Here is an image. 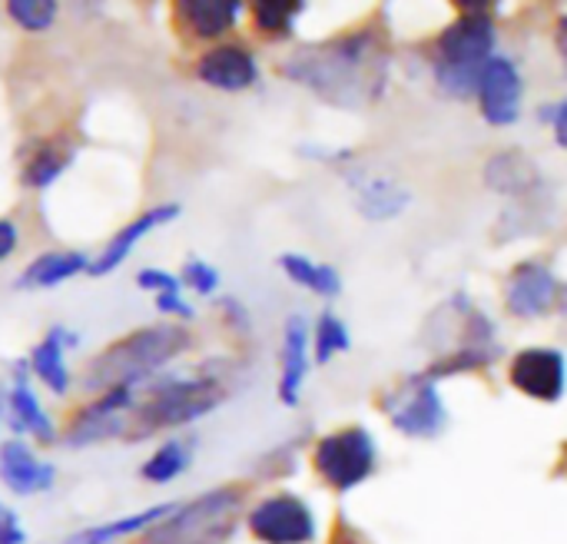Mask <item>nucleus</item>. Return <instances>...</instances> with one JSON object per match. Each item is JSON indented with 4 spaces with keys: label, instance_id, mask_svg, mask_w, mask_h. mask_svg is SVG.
<instances>
[{
    "label": "nucleus",
    "instance_id": "34",
    "mask_svg": "<svg viewBox=\"0 0 567 544\" xmlns=\"http://www.w3.org/2000/svg\"><path fill=\"white\" fill-rule=\"evenodd\" d=\"M7 392H10V382H0V425H7Z\"/></svg>",
    "mask_w": 567,
    "mask_h": 544
},
{
    "label": "nucleus",
    "instance_id": "21",
    "mask_svg": "<svg viewBox=\"0 0 567 544\" xmlns=\"http://www.w3.org/2000/svg\"><path fill=\"white\" fill-rule=\"evenodd\" d=\"M558 296V283L545 266H522L508 289V306L518 316H542L551 309Z\"/></svg>",
    "mask_w": 567,
    "mask_h": 544
},
{
    "label": "nucleus",
    "instance_id": "23",
    "mask_svg": "<svg viewBox=\"0 0 567 544\" xmlns=\"http://www.w3.org/2000/svg\"><path fill=\"white\" fill-rule=\"evenodd\" d=\"M392 422L405 435H435L442 429V422H445V409L439 402L435 386H422L419 396L402 412H392Z\"/></svg>",
    "mask_w": 567,
    "mask_h": 544
},
{
    "label": "nucleus",
    "instance_id": "30",
    "mask_svg": "<svg viewBox=\"0 0 567 544\" xmlns=\"http://www.w3.org/2000/svg\"><path fill=\"white\" fill-rule=\"evenodd\" d=\"M153 306H156V312H159V316L183 319V322H189V319H193V306L183 299V289H179V292H159V296H153Z\"/></svg>",
    "mask_w": 567,
    "mask_h": 544
},
{
    "label": "nucleus",
    "instance_id": "14",
    "mask_svg": "<svg viewBox=\"0 0 567 544\" xmlns=\"http://www.w3.org/2000/svg\"><path fill=\"white\" fill-rule=\"evenodd\" d=\"M482 113L495 126H508L522 116V73L512 60L492 57L478 83Z\"/></svg>",
    "mask_w": 567,
    "mask_h": 544
},
{
    "label": "nucleus",
    "instance_id": "9",
    "mask_svg": "<svg viewBox=\"0 0 567 544\" xmlns=\"http://www.w3.org/2000/svg\"><path fill=\"white\" fill-rule=\"evenodd\" d=\"M7 429L10 439H27L37 445H53L60 442V429L53 422V415L43 409L33 382H30V369L27 359L13 362V376H10V392H7Z\"/></svg>",
    "mask_w": 567,
    "mask_h": 544
},
{
    "label": "nucleus",
    "instance_id": "20",
    "mask_svg": "<svg viewBox=\"0 0 567 544\" xmlns=\"http://www.w3.org/2000/svg\"><path fill=\"white\" fill-rule=\"evenodd\" d=\"M306 369H309V332H306V322L299 316H292L286 322V339H282V379H279L282 406L292 409L299 402Z\"/></svg>",
    "mask_w": 567,
    "mask_h": 544
},
{
    "label": "nucleus",
    "instance_id": "5",
    "mask_svg": "<svg viewBox=\"0 0 567 544\" xmlns=\"http://www.w3.org/2000/svg\"><path fill=\"white\" fill-rule=\"evenodd\" d=\"M495 50V23L488 13L458 17L439 40V66L435 76L449 96H478L482 73Z\"/></svg>",
    "mask_w": 567,
    "mask_h": 544
},
{
    "label": "nucleus",
    "instance_id": "13",
    "mask_svg": "<svg viewBox=\"0 0 567 544\" xmlns=\"http://www.w3.org/2000/svg\"><path fill=\"white\" fill-rule=\"evenodd\" d=\"M80 346V336L73 329H66L63 322L50 326L43 332V339L30 349L27 356V369L30 376L50 392V396H66L73 389V372L66 366V352Z\"/></svg>",
    "mask_w": 567,
    "mask_h": 544
},
{
    "label": "nucleus",
    "instance_id": "2",
    "mask_svg": "<svg viewBox=\"0 0 567 544\" xmlns=\"http://www.w3.org/2000/svg\"><path fill=\"white\" fill-rule=\"evenodd\" d=\"M286 73L339 106H355L379 93L382 60L372 37L359 33L292 57L286 63Z\"/></svg>",
    "mask_w": 567,
    "mask_h": 544
},
{
    "label": "nucleus",
    "instance_id": "28",
    "mask_svg": "<svg viewBox=\"0 0 567 544\" xmlns=\"http://www.w3.org/2000/svg\"><path fill=\"white\" fill-rule=\"evenodd\" d=\"M179 283H183L189 292H196V296H213V292L219 289V273H216V266H209L206 259L189 256V259L183 263V269H179Z\"/></svg>",
    "mask_w": 567,
    "mask_h": 544
},
{
    "label": "nucleus",
    "instance_id": "29",
    "mask_svg": "<svg viewBox=\"0 0 567 544\" xmlns=\"http://www.w3.org/2000/svg\"><path fill=\"white\" fill-rule=\"evenodd\" d=\"M136 286H140L143 292H153V296H159V292H179V289H183V283H179L176 273L153 269V266H146V269L136 273Z\"/></svg>",
    "mask_w": 567,
    "mask_h": 544
},
{
    "label": "nucleus",
    "instance_id": "11",
    "mask_svg": "<svg viewBox=\"0 0 567 544\" xmlns=\"http://www.w3.org/2000/svg\"><path fill=\"white\" fill-rule=\"evenodd\" d=\"M0 482L17 499L47 495L56 482L53 462H43L27 439H3L0 442Z\"/></svg>",
    "mask_w": 567,
    "mask_h": 544
},
{
    "label": "nucleus",
    "instance_id": "26",
    "mask_svg": "<svg viewBox=\"0 0 567 544\" xmlns=\"http://www.w3.org/2000/svg\"><path fill=\"white\" fill-rule=\"evenodd\" d=\"M3 10L23 33H47L60 17L56 0H7Z\"/></svg>",
    "mask_w": 567,
    "mask_h": 544
},
{
    "label": "nucleus",
    "instance_id": "25",
    "mask_svg": "<svg viewBox=\"0 0 567 544\" xmlns=\"http://www.w3.org/2000/svg\"><path fill=\"white\" fill-rule=\"evenodd\" d=\"M249 10H252V23L266 37H289L306 3L302 0H256Z\"/></svg>",
    "mask_w": 567,
    "mask_h": 544
},
{
    "label": "nucleus",
    "instance_id": "18",
    "mask_svg": "<svg viewBox=\"0 0 567 544\" xmlns=\"http://www.w3.org/2000/svg\"><path fill=\"white\" fill-rule=\"evenodd\" d=\"M173 7H176L173 13H176L179 30H186L193 40H219L239 23L246 3H239V0H179Z\"/></svg>",
    "mask_w": 567,
    "mask_h": 544
},
{
    "label": "nucleus",
    "instance_id": "22",
    "mask_svg": "<svg viewBox=\"0 0 567 544\" xmlns=\"http://www.w3.org/2000/svg\"><path fill=\"white\" fill-rule=\"evenodd\" d=\"M193 465V442L189 439H166L143 465L140 479L150 485H169Z\"/></svg>",
    "mask_w": 567,
    "mask_h": 544
},
{
    "label": "nucleus",
    "instance_id": "32",
    "mask_svg": "<svg viewBox=\"0 0 567 544\" xmlns=\"http://www.w3.org/2000/svg\"><path fill=\"white\" fill-rule=\"evenodd\" d=\"M20 249V226L10 216H0V266Z\"/></svg>",
    "mask_w": 567,
    "mask_h": 544
},
{
    "label": "nucleus",
    "instance_id": "12",
    "mask_svg": "<svg viewBox=\"0 0 567 544\" xmlns=\"http://www.w3.org/2000/svg\"><path fill=\"white\" fill-rule=\"evenodd\" d=\"M196 80L219 93H243V90L256 86L259 63L239 43H216L196 57Z\"/></svg>",
    "mask_w": 567,
    "mask_h": 544
},
{
    "label": "nucleus",
    "instance_id": "19",
    "mask_svg": "<svg viewBox=\"0 0 567 544\" xmlns=\"http://www.w3.org/2000/svg\"><path fill=\"white\" fill-rule=\"evenodd\" d=\"M176 502H163V505H150V509H140V512H130V515H120V519H110V522H100V525H86V528H76L66 535L63 544H116L126 542V538H143L153 525H159L169 512H173Z\"/></svg>",
    "mask_w": 567,
    "mask_h": 544
},
{
    "label": "nucleus",
    "instance_id": "7",
    "mask_svg": "<svg viewBox=\"0 0 567 544\" xmlns=\"http://www.w3.org/2000/svg\"><path fill=\"white\" fill-rule=\"evenodd\" d=\"M316 469L339 492L362 485L375 469V445H372L369 432L365 429H346V432L322 439L316 449Z\"/></svg>",
    "mask_w": 567,
    "mask_h": 544
},
{
    "label": "nucleus",
    "instance_id": "36",
    "mask_svg": "<svg viewBox=\"0 0 567 544\" xmlns=\"http://www.w3.org/2000/svg\"><path fill=\"white\" fill-rule=\"evenodd\" d=\"M0 509H3V505H0Z\"/></svg>",
    "mask_w": 567,
    "mask_h": 544
},
{
    "label": "nucleus",
    "instance_id": "31",
    "mask_svg": "<svg viewBox=\"0 0 567 544\" xmlns=\"http://www.w3.org/2000/svg\"><path fill=\"white\" fill-rule=\"evenodd\" d=\"M0 544H30L27 528L13 509H0Z\"/></svg>",
    "mask_w": 567,
    "mask_h": 544
},
{
    "label": "nucleus",
    "instance_id": "24",
    "mask_svg": "<svg viewBox=\"0 0 567 544\" xmlns=\"http://www.w3.org/2000/svg\"><path fill=\"white\" fill-rule=\"evenodd\" d=\"M279 266H282V273H286L296 286H306V289H312V292H319V296H326V299H332V296L342 292V279H339V273H336L332 266L312 263V259L296 256V253L279 256Z\"/></svg>",
    "mask_w": 567,
    "mask_h": 544
},
{
    "label": "nucleus",
    "instance_id": "8",
    "mask_svg": "<svg viewBox=\"0 0 567 544\" xmlns=\"http://www.w3.org/2000/svg\"><path fill=\"white\" fill-rule=\"evenodd\" d=\"M246 525L262 544H309L316 542V519L309 505L296 495H269L249 515Z\"/></svg>",
    "mask_w": 567,
    "mask_h": 544
},
{
    "label": "nucleus",
    "instance_id": "15",
    "mask_svg": "<svg viewBox=\"0 0 567 544\" xmlns=\"http://www.w3.org/2000/svg\"><path fill=\"white\" fill-rule=\"evenodd\" d=\"M76 160V146L66 136H40L20 150V186L43 193L50 189Z\"/></svg>",
    "mask_w": 567,
    "mask_h": 544
},
{
    "label": "nucleus",
    "instance_id": "3",
    "mask_svg": "<svg viewBox=\"0 0 567 544\" xmlns=\"http://www.w3.org/2000/svg\"><path fill=\"white\" fill-rule=\"evenodd\" d=\"M226 389L216 376H159L140 389L136 409L126 422V439L143 442L156 432L183 429L216 412Z\"/></svg>",
    "mask_w": 567,
    "mask_h": 544
},
{
    "label": "nucleus",
    "instance_id": "16",
    "mask_svg": "<svg viewBox=\"0 0 567 544\" xmlns=\"http://www.w3.org/2000/svg\"><path fill=\"white\" fill-rule=\"evenodd\" d=\"M512 382L542 402H558L567 386L565 356L555 349H525L512 362Z\"/></svg>",
    "mask_w": 567,
    "mask_h": 544
},
{
    "label": "nucleus",
    "instance_id": "6",
    "mask_svg": "<svg viewBox=\"0 0 567 544\" xmlns=\"http://www.w3.org/2000/svg\"><path fill=\"white\" fill-rule=\"evenodd\" d=\"M140 389H110L80 406L60 432L66 449H90L100 442L126 439V422L136 409Z\"/></svg>",
    "mask_w": 567,
    "mask_h": 544
},
{
    "label": "nucleus",
    "instance_id": "33",
    "mask_svg": "<svg viewBox=\"0 0 567 544\" xmlns=\"http://www.w3.org/2000/svg\"><path fill=\"white\" fill-rule=\"evenodd\" d=\"M548 120L555 123L558 143H561V146H567V100H565V103H558L555 110H548Z\"/></svg>",
    "mask_w": 567,
    "mask_h": 544
},
{
    "label": "nucleus",
    "instance_id": "17",
    "mask_svg": "<svg viewBox=\"0 0 567 544\" xmlns=\"http://www.w3.org/2000/svg\"><path fill=\"white\" fill-rule=\"evenodd\" d=\"M90 263L93 256H86L83 249H47L23 266V273L17 276V289L27 292L56 289L76 276H90Z\"/></svg>",
    "mask_w": 567,
    "mask_h": 544
},
{
    "label": "nucleus",
    "instance_id": "27",
    "mask_svg": "<svg viewBox=\"0 0 567 544\" xmlns=\"http://www.w3.org/2000/svg\"><path fill=\"white\" fill-rule=\"evenodd\" d=\"M349 349V332L346 326L332 316V312H322L319 326H316V362H329L332 356L346 352Z\"/></svg>",
    "mask_w": 567,
    "mask_h": 544
},
{
    "label": "nucleus",
    "instance_id": "4",
    "mask_svg": "<svg viewBox=\"0 0 567 544\" xmlns=\"http://www.w3.org/2000/svg\"><path fill=\"white\" fill-rule=\"evenodd\" d=\"M243 515V492L233 485L176 502L173 512L153 525L143 544H226Z\"/></svg>",
    "mask_w": 567,
    "mask_h": 544
},
{
    "label": "nucleus",
    "instance_id": "10",
    "mask_svg": "<svg viewBox=\"0 0 567 544\" xmlns=\"http://www.w3.org/2000/svg\"><path fill=\"white\" fill-rule=\"evenodd\" d=\"M179 216H183V206H179V203H156V206L143 209L140 216H133L130 223H123V226L103 243V249H100V253L93 256V263H90V276H93V279L113 276V273L136 253V246H140L150 233H156V229L176 223Z\"/></svg>",
    "mask_w": 567,
    "mask_h": 544
},
{
    "label": "nucleus",
    "instance_id": "1",
    "mask_svg": "<svg viewBox=\"0 0 567 544\" xmlns=\"http://www.w3.org/2000/svg\"><path fill=\"white\" fill-rule=\"evenodd\" d=\"M193 346V336L186 326L156 322L140 326L116 342H110L103 352H96L80 376V386L93 396L110 389H143L153 379L166 372L169 362H176Z\"/></svg>",
    "mask_w": 567,
    "mask_h": 544
},
{
    "label": "nucleus",
    "instance_id": "35",
    "mask_svg": "<svg viewBox=\"0 0 567 544\" xmlns=\"http://www.w3.org/2000/svg\"><path fill=\"white\" fill-rule=\"evenodd\" d=\"M561 43H565V57H567V23H565V37H561Z\"/></svg>",
    "mask_w": 567,
    "mask_h": 544
}]
</instances>
